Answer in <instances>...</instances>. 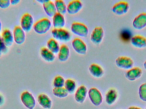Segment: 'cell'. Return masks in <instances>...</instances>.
Masks as SVG:
<instances>
[{"instance_id": "obj_1", "label": "cell", "mask_w": 146, "mask_h": 109, "mask_svg": "<svg viewBox=\"0 0 146 109\" xmlns=\"http://www.w3.org/2000/svg\"><path fill=\"white\" fill-rule=\"evenodd\" d=\"M51 22L48 18H43L34 24V31L38 34L42 35L47 33L51 27Z\"/></svg>"}, {"instance_id": "obj_2", "label": "cell", "mask_w": 146, "mask_h": 109, "mask_svg": "<svg viewBox=\"0 0 146 109\" xmlns=\"http://www.w3.org/2000/svg\"><path fill=\"white\" fill-rule=\"evenodd\" d=\"M51 34L54 39L62 42H68L72 39V34L70 32L64 28H54L51 31Z\"/></svg>"}, {"instance_id": "obj_3", "label": "cell", "mask_w": 146, "mask_h": 109, "mask_svg": "<svg viewBox=\"0 0 146 109\" xmlns=\"http://www.w3.org/2000/svg\"><path fill=\"white\" fill-rule=\"evenodd\" d=\"M22 104L28 109H34L36 106V100L32 94L28 91L22 92L20 96Z\"/></svg>"}, {"instance_id": "obj_4", "label": "cell", "mask_w": 146, "mask_h": 109, "mask_svg": "<svg viewBox=\"0 0 146 109\" xmlns=\"http://www.w3.org/2000/svg\"><path fill=\"white\" fill-rule=\"evenodd\" d=\"M88 97L91 103L94 106H100L103 102V97L100 91L95 87H92L89 89L88 92Z\"/></svg>"}, {"instance_id": "obj_5", "label": "cell", "mask_w": 146, "mask_h": 109, "mask_svg": "<svg viewBox=\"0 0 146 109\" xmlns=\"http://www.w3.org/2000/svg\"><path fill=\"white\" fill-rule=\"evenodd\" d=\"M71 31L74 35L81 37H86L89 33L87 26L83 23L74 22L71 27Z\"/></svg>"}, {"instance_id": "obj_6", "label": "cell", "mask_w": 146, "mask_h": 109, "mask_svg": "<svg viewBox=\"0 0 146 109\" xmlns=\"http://www.w3.org/2000/svg\"><path fill=\"white\" fill-rule=\"evenodd\" d=\"M115 63L117 67L121 69L129 70L133 67V60L129 57L119 56L116 59Z\"/></svg>"}, {"instance_id": "obj_7", "label": "cell", "mask_w": 146, "mask_h": 109, "mask_svg": "<svg viewBox=\"0 0 146 109\" xmlns=\"http://www.w3.org/2000/svg\"><path fill=\"white\" fill-rule=\"evenodd\" d=\"M21 27L26 32L31 31L34 25V19L31 15L26 13L23 15L20 21Z\"/></svg>"}, {"instance_id": "obj_8", "label": "cell", "mask_w": 146, "mask_h": 109, "mask_svg": "<svg viewBox=\"0 0 146 109\" xmlns=\"http://www.w3.org/2000/svg\"><path fill=\"white\" fill-rule=\"evenodd\" d=\"M129 9V3L127 2L121 1L114 4L112 11L116 15H121L127 13Z\"/></svg>"}, {"instance_id": "obj_9", "label": "cell", "mask_w": 146, "mask_h": 109, "mask_svg": "<svg viewBox=\"0 0 146 109\" xmlns=\"http://www.w3.org/2000/svg\"><path fill=\"white\" fill-rule=\"evenodd\" d=\"M104 36V31L101 26L95 27L91 33L90 40L95 44H99L102 42Z\"/></svg>"}, {"instance_id": "obj_10", "label": "cell", "mask_w": 146, "mask_h": 109, "mask_svg": "<svg viewBox=\"0 0 146 109\" xmlns=\"http://www.w3.org/2000/svg\"><path fill=\"white\" fill-rule=\"evenodd\" d=\"M73 49L80 55H86L87 52V46L85 42L79 38L74 39L72 42Z\"/></svg>"}, {"instance_id": "obj_11", "label": "cell", "mask_w": 146, "mask_h": 109, "mask_svg": "<svg viewBox=\"0 0 146 109\" xmlns=\"http://www.w3.org/2000/svg\"><path fill=\"white\" fill-rule=\"evenodd\" d=\"M88 92L87 88L85 86L81 85L78 87L74 96L76 102L79 104L83 103L86 98Z\"/></svg>"}, {"instance_id": "obj_12", "label": "cell", "mask_w": 146, "mask_h": 109, "mask_svg": "<svg viewBox=\"0 0 146 109\" xmlns=\"http://www.w3.org/2000/svg\"><path fill=\"white\" fill-rule=\"evenodd\" d=\"M14 40L15 43L18 45H21L25 43L26 40L25 32L20 26L15 27L13 32Z\"/></svg>"}, {"instance_id": "obj_13", "label": "cell", "mask_w": 146, "mask_h": 109, "mask_svg": "<svg viewBox=\"0 0 146 109\" xmlns=\"http://www.w3.org/2000/svg\"><path fill=\"white\" fill-rule=\"evenodd\" d=\"M142 70L139 67H134L128 70L125 74V77L129 81H135L141 77Z\"/></svg>"}, {"instance_id": "obj_14", "label": "cell", "mask_w": 146, "mask_h": 109, "mask_svg": "<svg viewBox=\"0 0 146 109\" xmlns=\"http://www.w3.org/2000/svg\"><path fill=\"white\" fill-rule=\"evenodd\" d=\"M133 26L137 30H142L146 27V13H141L135 18L133 20Z\"/></svg>"}, {"instance_id": "obj_15", "label": "cell", "mask_w": 146, "mask_h": 109, "mask_svg": "<svg viewBox=\"0 0 146 109\" xmlns=\"http://www.w3.org/2000/svg\"><path fill=\"white\" fill-rule=\"evenodd\" d=\"M37 102L39 105L43 108L50 109L53 105V102L47 94L41 93L37 97Z\"/></svg>"}, {"instance_id": "obj_16", "label": "cell", "mask_w": 146, "mask_h": 109, "mask_svg": "<svg viewBox=\"0 0 146 109\" xmlns=\"http://www.w3.org/2000/svg\"><path fill=\"white\" fill-rule=\"evenodd\" d=\"M82 7V3L79 0H74L68 3L67 10L69 14L75 15L79 13Z\"/></svg>"}, {"instance_id": "obj_17", "label": "cell", "mask_w": 146, "mask_h": 109, "mask_svg": "<svg viewBox=\"0 0 146 109\" xmlns=\"http://www.w3.org/2000/svg\"><path fill=\"white\" fill-rule=\"evenodd\" d=\"M1 38L3 42L7 47H11L14 42L13 33L9 29L3 30L2 32Z\"/></svg>"}, {"instance_id": "obj_18", "label": "cell", "mask_w": 146, "mask_h": 109, "mask_svg": "<svg viewBox=\"0 0 146 109\" xmlns=\"http://www.w3.org/2000/svg\"><path fill=\"white\" fill-rule=\"evenodd\" d=\"M131 43L135 48H144L146 47V38L141 35H136L131 38Z\"/></svg>"}, {"instance_id": "obj_19", "label": "cell", "mask_w": 146, "mask_h": 109, "mask_svg": "<svg viewBox=\"0 0 146 109\" xmlns=\"http://www.w3.org/2000/svg\"><path fill=\"white\" fill-rule=\"evenodd\" d=\"M118 93L114 88H111L105 95V102L109 105L114 104L117 100Z\"/></svg>"}, {"instance_id": "obj_20", "label": "cell", "mask_w": 146, "mask_h": 109, "mask_svg": "<svg viewBox=\"0 0 146 109\" xmlns=\"http://www.w3.org/2000/svg\"><path fill=\"white\" fill-rule=\"evenodd\" d=\"M42 5L44 12L49 17H53L57 13L55 5L52 1L47 0Z\"/></svg>"}, {"instance_id": "obj_21", "label": "cell", "mask_w": 146, "mask_h": 109, "mask_svg": "<svg viewBox=\"0 0 146 109\" xmlns=\"http://www.w3.org/2000/svg\"><path fill=\"white\" fill-rule=\"evenodd\" d=\"M89 73L93 77L100 78L104 75V71L103 68L98 64L92 63L89 66L88 68Z\"/></svg>"}, {"instance_id": "obj_22", "label": "cell", "mask_w": 146, "mask_h": 109, "mask_svg": "<svg viewBox=\"0 0 146 109\" xmlns=\"http://www.w3.org/2000/svg\"><path fill=\"white\" fill-rule=\"evenodd\" d=\"M66 24V20L63 15L56 13L53 17V25L56 29L63 28Z\"/></svg>"}, {"instance_id": "obj_23", "label": "cell", "mask_w": 146, "mask_h": 109, "mask_svg": "<svg viewBox=\"0 0 146 109\" xmlns=\"http://www.w3.org/2000/svg\"><path fill=\"white\" fill-rule=\"evenodd\" d=\"M70 55V50L67 45L62 44L58 53V58L61 62H66L68 60Z\"/></svg>"}, {"instance_id": "obj_24", "label": "cell", "mask_w": 146, "mask_h": 109, "mask_svg": "<svg viewBox=\"0 0 146 109\" xmlns=\"http://www.w3.org/2000/svg\"><path fill=\"white\" fill-rule=\"evenodd\" d=\"M40 55L42 59L48 62H52L55 59V55L47 48L43 47L40 50Z\"/></svg>"}, {"instance_id": "obj_25", "label": "cell", "mask_w": 146, "mask_h": 109, "mask_svg": "<svg viewBox=\"0 0 146 109\" xmlns=\"http://www.w3.org/2000/svg\"><path fill=\"white\" fill-rule=\"evenodd\" d=\"M47 48L54 54H58L60 47L59 43L54 38H50L47 43Z\"/></svg>"}, {"instance_id": "obj_26", "label": "cell", "mask_w": 146, "mask_h": 109, "mask_svg": "<svg viewBox=\"0 0 146 109\" xmlns=\"http://www.w3.org/2000/svg\"><path fill=\"white\" fill-rule=\"evenodd\" d=\"M53 95L60 98H64L67 97L69 95V93L65 87H60V88H55L54 87L52 91Z\"/></svg>"}, {"instance_id": "obj_27", "label": "cell", "mask_w": 146, "mask_h": 109, "mask_svg": "<svg viewBox=\"0 0 146 109\" xmlns=\"http://www.w3.org/2000/svg\"><path fill=\"white\" fill-rule=\"evenodd\" d=\"M64 87L68 93L73 94L75 93L76 89V84L75 81L72 79H68L66 80Z\"/></svg>"}, {"instance_id": "obj_28", "label": "cell", "mask_w": 146, "mask_h": 109, "mask_svg": "<svg viewBox=\"0 0 146 109\" xmlns=\"http://www.w3.org/2000/svg\"><path fill=\"white\" fill-rule=\"evenodd\" d=\"M57 13L65 15L67 12V6L65 2L62 0H56L54 2Z\"/></svg>"}, {"instance_id": "obj_29", "label": "cell", "mask_w": 146, "mask_h": 109, "mask_svg": "<svg viewBox=\"0 0 146 109\" xmlns=\"http://www.w3.org/2000/svg\"><path fill=\"white\" fill-rule=\"evenodd\" d=\"M65 82H66V80L62 76L58 75L55 77L54 79L53 82V86L55 88L64 87Z\"/></svg>"}, {"instance_id": "obj_30", "label": "cell", "mask_w": 146, "mask_h": 109, "mask_svg": "<svg viewBox=\"0 0 146 109\" xmlns=\"http://www.w3.org/2000/svg\"><path fill=\"white\" fill-rule=\"evenodd\" d=\"M138 93L140 99L143 102H146V83L141 85L139 87Z\"/></svg>"}, {"instance_id": "obj_31", "label": "cell", "mask_w": 146, "mask_h": 109, "mask_svg": "<svg viewBox=\"0 0 146 109\" xmlns=\"http://www.w3.org/2000/svg\"><path fill=\"white\" fill-rule=\"evenodd\" d=\"M7 51V46L4 44L0 36V57L3 54H5Z\"/></svg>"}, {"instance_id": "obj_32", "label": "cell", "mask_w": 146, "mask_h": 109, "mask_svg": "<svg viewBox=\"0 0 146 109\" xmlns=\"http://www.w3.org/2000/svg\"><path fill=\"white\" fill-rule=\"evenodd\" d=\"M10 4V1L9 0H0V8L2 9L8 8Z\"/></svg>"}, {"instance_id": "obj_33", "label": "cell", "mask_w": 146, "mask_h": 109, "mask_svg": "<svg viewBox=\"0 0 146 109\" xmlns=\"http://www.w3.org/2000/svg\"><path fill=\"white\" fill-rule=\"evenodd\" d=\"M5 102V99L4 97L2 95L0 94V106H2Z\"/></svg>"}, {"instance_id": "obj_34", "label": "cell", "mask_w": 146, "mask_h": 109, "mask_svg": "<svg viewBox=\"0 0 146 109\" xmlns=\"http://www.w3.org/2000/svg\"><path fill=\"white\" fill-rule=\"evenodd\" d=\"M20 2V0H11L10 1V3L11 5H16L19 4Z\"/></svg>"}, {"instance_id": "obj_35", "label": "cell", "mask_w": 146, "mask_h": 109, "mask_svg": "<svg viewBox=\"0 0 146 109\" xmlns=\"http://www.w3.org/2000/svg\"><path fill=\"white\" fill-rule=\"evenodd\" d=\"M127 109H142L139 107H136V106H130Z\"/></svg>"}, {"instance_id": "obj_36", "label": "cell", "mask_w": 146, "mask_h": 109, "mask_svg": "<svg viewBox=\"0 0 146 109\" xmlns=\"http://www.w3.org/2000/svg\"><path fill=\"white\" fill-rule=\"evenodd\" d=\"M47 0H37V1L38 2L40 3H42V4H43L44 3L46 2L47 1Z\"/></svg>"}, {"instance_id": "obj_37", "label": "cell", "mask_w": 146, "mask_h": 109, "mask_svg": "<svg viewBox=\"0 0 146 109\" xmlns=\"http://www.w3.org/2000/svg\"><path fill=\"white\" fill-rule=\"evenodd\" d=\"M2 26L1 21L0 20V33H1V32L2 31Z\"/></svg>"}, {"instance_id": "obj_38", "label": "cell", "mask_w": 146, "mask_h": 109, "mask_svg": "<svg viewBox=\"0 0 146 109\" xmlns=\"http://www.w3.org/2000/svg\"><path fill=\"white\" fill-rule=\"evenodd\" d=\"M144 67L145 69L146 70V60L144 63Z\"/></svg>"}, {"instance_id": "obj_39", "label": "cell", "mask_w": 146, "mask_h": 109, "mask_svg": "<svg viewBox=\"0 0 146 109\" xmlns=\"http://www.w3.org/2000/svg\"></svg>"}]
</instances>
